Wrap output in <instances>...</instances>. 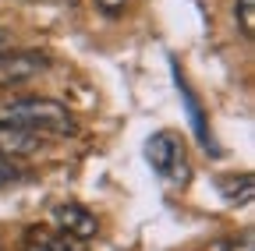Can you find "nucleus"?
Returning <instances> with one entry per match:
<instances>
[{"label":"nucleus","instance_id":"obj_1","mask_svg":"<svg viewBox=\"0 0 255 251\" xmlns=\"http://www.w3.org/2000/svg\"><path fill=\"white\" fill-rule=\"evenodd\" d=\"M0 128L32 131V135H68L75 131V117L60 99L50 96H4L0 99Z\"/></svg>","mask_w":255,"mask_h":251},{"label":"nucleus","instance_id":"obj_2","mask_svg":"<svg viewBox=\"0 0 255 251\" xmlns=\"http://www.w3.org/2000/svg\"><path fill=\"white\" fill-rule=\"evenodd\" d=\"M145 163L152 167V173H159L167 184H188V149L184 138L174 131H156L145 142Z\"/></svg>","mask_w":255,"mask_h":251},{"label":"nucleus","instance_id":"obj_3","mask_svg":"<svg viewBox=\"0 0 255 251\" xmlns=\"http://www.w3.org/2000/svg\"><path fill=\"white\" fill-rule=\"evenodd\" d=\"M50 68L46 50H4L0 53V88H18Z\"/></svg>","mask_w":255,"mask_h":251},{"label":"nucleus","instance_id":"obj_4","mask_svg":"<svg viewBox=\"0 0 255 251\" xmlns=\"http://www.w3.org/2000/svg\"><path fill=\"white\" fill-rule=\"evenodd\" d=\"M53 227H57L60 237H71L78 244H89L96 234H100V219H96L85 205H78V202H64V205L53 209Z\"/></svg>","mask_w":255,"mask_h":251},{"label":"nucleus","instance_id":"obj_5","mask_svg":"<svg viewBox=\"0 0 255 251\" xmlns=\"http://www.w3.org/2000/svg\"><path fill=\"white\" fill-rule=\"evenodd\" d=\"M43 135H32V131H11V128H0V156H36L43 149Z\"/></svg>","mask_w":255,"mask_h":251},{"label":"nucleus","instance_id":"obj_6","mask_svg":"<svg viewBox=\"0 0 255 251\" xmlns=\"http://www.w3.org/2000/svg\"><path fill=\"white\" fill-rule=\"evenodd\" d=\"M216 184H220V195L227 198L231 205H238V202L248 205L252 202V177L248 173H241V177H220Z\"/></svg>","mask_w":255,"mask_h":251},{"label":"nucleus","instance_id":"obj_7","mask_svg":"<svg viewBox=\"0 0 255 251\" xmlns=\"http://www.w3.org/2000/svg\"><path fill=\"white\" fill-rule=\"evenodd\" d=\"M25 251H82V248H78V241L60 237V234H32Z\"/></svg>","mask_w":255,"mask_h":251},{"label":"nucleus","instance_id":"obj_8","mask_svg":"<svg viewBox=\"0 0 255 251\" xmlns=\"http://www.w3.org/2000/svg\"><path fill=\"white\" fill-rule=\"evenodd\" d=\"M177 88H181V99H184V106H188V117H191V124H195V131H199V138H202V142H209V138H206V120H202V110H199L195 96H191V88L184 85L181 71H177Z\"/></svg>","mask_w":255,"mask_h":251},{"label":"nucleus","instance_id":"obj_9","mask_svg":"<svg viewBox=\"0 0 255 251\" xmlns=\"http://www.w3.org/2000/svg\"><path fill=\"white\" fill-rule=\"evenodd\" d=\"M234 21L241 25V36H255V0H234Z\"/></svg>","mask_w":255,"mask_h":251},{"label":"nucleus","instance_id":"obj_10","mask_svg":"<svg viewBox=\"0 0 255 251\" xmlns=\"http://www.w3.org/2000/svg\"><path fill=\"white\" fill-rule=\"evenodd\" d=\"M92 4H96V11L107 14V18H121L124 7H128V0H92Z\"/></svg>","mask_w":255,"mask_h":251},{"label":"nucleus","instance_id":"obj_11","mask_svg":"<svg viewBox=\"0 0 255 251\" xmlns=\"http://www.w3.org/2000/svg\"><path fill=\"white\" fill-rule=\"evenodd\" d=\"M21 177V170L7 160V156H0V187H7V184H14Z\"/></svg>","mask_w":255,"mask_h":251},{"label":"nucleus","instance_id":"obj_12","mask_svg":"<svg viewBox=\"0 0 255 251\" xmlns=\"http://www.w3.org/2000/svg\"><path fill=\"white\" fill-rule=\"evenodd\" d=\"M223 251H252V241H248V237H241V241H227V244H223Z\"/></svg>","mask_w":255,"mask_h":251},{"label":"nucleus","instance_id":"obj_13","mask_svg":"<svg viewBox=\"0 0 255 251\" xmlns=\"http://www.w3.org/2000/svg\"><path fill=\"white\" fill-rule=\"evenodd\" d=\"M11 39V32H7V28H0V43H7Z\"/></svg>","mask_w":255,"mask_h":251},{"label":"nucleus","instance_id":"obj_14","mask_svg":"<svg viewBox=\"0 0 255 251\" xmlns=\"http://www.w3.org/2000/svg\"><path fill=\"white\" fill-rule=\"evenodd\" d=\"M0 53H4V43H0Z\"/></svg>","mask_w":255,"mask_h":251}]
</instances>
